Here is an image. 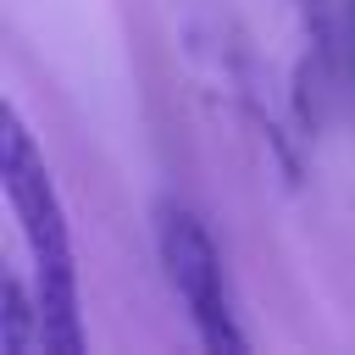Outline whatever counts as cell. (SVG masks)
Instances as JSON below:
<instances>
[{
  "instance_id": "cell-1",
  "label": "cell",
  "mask_w": 355,
  "mask_h": 355,
  "mask_svg": "<svg viewBox=\"0 0 355 355\" xmlns=\"http://www.w3.org/2000/svg\"><path fill=\"white\" fill-rule=\"evenodd\" d=\"M0 189L6 211L17 222V239L33 266V300H39V344L55 355L83 349V322H78V266H72V239L61 216V194L50 183V166L22 128L17 105H6V133H0Z\"/></svg>"
},
{
  "instance_id": "cell-2",
  "label": "cell",
  "mask_w": 355,
  "mask_h": 355,
  "mask_svg": "<svg viewBox=\"0 0 355 355\" xmlns=\"http://www.w3.org/2000/svg\"><path fill=\"white\" fill-rule=\"evenodd\" d=\"M155 250H161V266H166V283H172L178 305L194 322L200 349H211V355H244L250 338L239 333L227 272H222V250H216L211 227L189 205L161 200L155 205Z\"/></svg>"
},
{
  "instance_id": "cell-3",
  "label": "cell",
  "mask_w": 355,
  "mask_h": 355,
  "mask_svg": "<svg viewBox=\"0 0 355 355\" xmlns=\"http://www.w3.org/2000/svg\"><path fill=\"white\" fill-rule=\"evenodd\" d=\"M294 6V17H300V28H305V44H311V55H322V44H327V22H322V0H288Z\"/></svg>"
}]
</instances>
